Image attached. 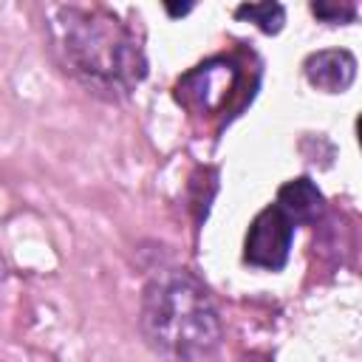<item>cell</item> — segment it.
I'll return each mask as SVG.
<instances>
[{"label":"cell","mask_w":362,"mask_h":362,"mask_svg":"<svg viewBox=\"0 0 362 362\" xmlns=\"http://www.w3.org/2000/svg\"><path fill=\"white\" fill-rule=\"evenodd\" d=\"M48 28L65 71L96 96L124 99L147 76L139 25L107 6H54Z\"/></svg>","instance_id":"obj_1"},{"label":"cell","mask_w":362,"mask_h":362,"mask_svg":"<svg viewBox=\"0 0 362 362\" xmlns=\"http://www.w3.org/2000/svg\"><path fill=\"white\" fill-rule=\"evenodd\" d=\"M141 331L153 348L181 362H204L223 337L212 297L187 269H164L144 286Z\"/></svg>","instance_id":"obj_2"},{"label":"cell","mask_w":362,"mask_h":362,"mask_svg":"<svg viewBox=\"0 0 362 362\" xmlns=\"http://www.w3.org/2000/svg\"><path fill=\"white\" fill-rule=\"evenodd\" d=\"M240 82V68L226 57H212L175 82V99L198 116L218 113L235 93Z\"/></svg>","instance_id":"obj_3"},{"label":"cell","mask_w":362,"mask_h":362,"mask_svg":"<svg viewBox=\"0 0 362 362\" xmlns=\"http://www.w3.org/2000/svg\"><path fill=\"white\" fill-rule=\"evenodd\" d=\"M291 240H294L291 218L277 204H269L249 223V232H246V240H243V260L249 266L277 272L288 260Z\"/></svg>","instance_id":"obj_4"},{"label":"cell","mask_w":362,"mask_h":362,"mask_svg":"<svg viewBox=\"0 0 362 362\" xmlns=\"http://www.w3.org/2000/svg\"><path fill=\"white\" fill-rule=\"evenodd\" d=\"M303 74L311 88L325 93H342L356 79V57L345 48H325L314 51L303 62Z\"/></svg>","instance_id":"obj_5"},{"label":"cell","mask_w":362,"mask_h":362,"mask_svg":"<svg viewBox=\"0 0 362 362\" xmlns=\"http://www.w3.org/2000/svg\"><path fill=\"white\" fill-rule=\"evenodd\" d=\"M274 204L291 218L294 226H297V223H314V221H320L322 212H325V195H322L320 187H317L311 178H305V175L286 181V184L277 189V201H274Z\"/></svg>","instance_id":"obj_6"},{"label":"cell","mask_w":362,"mask_h":362,"mask_svg":"<svg viewBox=\"0 0 362 362\" xmlns=\"http://www.w3.org/2000/svg\"><path fill=\"white\" fill-rule=\"evenodd\" d=\"M235 17L255 23L263 34H277L286 23V8L280 3H243L235 8Z\"/></svg>","instance_id":"obj_7"},{"label":"cell","mask_w":362,"mask_h":362,"mask_svg":"<svg viewBox=\"0 0 362 362\" xmlns=\"http://www.w3.org/2000/svg\"><path fill=\"white\" fill-rule=\"evenodd\" d=\"M311 11L325 23H351L356 17L354 3H311Z\"/></svg>","instance_id":"obj_8"},{"label":"cell","mask_w":362,"mask_h":362,"mask_svg":"<svg viewBox=\"0 0 362 362\" xmlns=\"http://www.w3.org/2000/svg\"><path fill=\"white\" fill-rule=\"evenodd\" d=\"M192 6H167V11L173 14V17H178V14H187Z\"/></svg>","instance_id":"obj_9"},{"label":"cell","mask_w":362,"mask_h":362,"mask_svg":"<svg viewBox=\"0 0 362 362\" xmlns=\"http://www.w3.org/2000/svg\"><path fill=\"white\" fill-rule=\"evenodd\" d=\"M6 277V260H3V255H0V280Z\"/></svg>","instance_id":"obj_10"}]
</instances>
